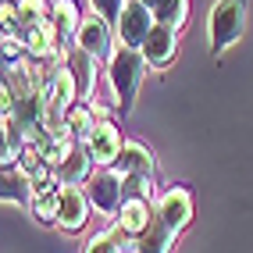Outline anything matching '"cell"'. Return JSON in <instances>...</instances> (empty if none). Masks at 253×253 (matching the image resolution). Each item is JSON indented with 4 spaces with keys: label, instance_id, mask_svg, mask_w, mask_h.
Listing matches in <instances>:
<instances>
[{
    "label": "cell",
    "instance_id": "1",
    "mask_svg": "<svg viewBox=\"0 0 253 253\" xmlns=\"http://www.w3.org/2000/svg\"><path fill=\"white\" fill-rule=\"evenodd\" d=\"M143 68H146V57H143V50L139 46H125L122 50H114L111 54V86L118 93V104H122V111L132 107V100H136V89H139V82H143Z\"/></svg>",
    "mask_w": 253,
    "mask_h": 253
},
{
    "label": "cell",
    "instance_id": "2",
    "mask_svg": "<svg viewBox=\"0 0 253 253\" xmlns=\"http://www.w3.org/2000/svg\"><path fill=\"white\" fill-rule=\"evenodd\" d=\"M246 29V0H217L211 11V46L225 50Z\"/></svg>",
    "mask_w": 253,
    "mask_h": 253
},
{
    "label": "cell",
    "instance_id": "3",
    "mask_svg": "<svg viewBox=\"0 0 253 253\" xmlns=\"http://www.w3.org/2000/svg\"><path fill=\"white\" fill-rule=\"evenodd\" d=\"M114 25H118V36H122L125 46H143L150 29L157 25V18L150 11V4H143V0H125V7H122Z\"/></svg>",
    "mask_w": 253,
    "mask_h": 253
},
{
    "label": "cell",
    "instance_id": "4",
    "mask_svg": "<svg viewBox=\"0 0 253 253\" xmlns=\"http://www.w3.org/2000/svg\"><path fill=\"white\" fill-rule=\"evenodd\" d=\"M89 204L96 207V211H104V214H111V211H118L125 204V175H118V171H100V175H93V182H89Z\"/></svg>",
    "mask_w": 253,
    "mask_h": 253
},
{
    "label": "cell",
    "instance_id": "5",
    "mask_svg": "<svg viewBox=\"0 0 253 253\" xmlns=\"http://www.w3.org/2000/svg\"><path fill=\"white\" fill-rule=\"evenodd\" d=\"M86 217H89V193L79 189V185L61 182V217H57V225L64 232H79L86 225Z\"/></svg>",
    "mask_w": 253,
    "mask_h": 253
},
{
    "label": "cell",
    "instance_id": "6",
    "mask_svg": "<svg viewBox=\"0 0 253 253\" xmlns=\"http://www.w3.org/2000/svg\"><path fill=\"white\" fill-rule=\"evenodd\" d=\"M122 136H118V128L111 122H96L93 132L86 136V150H89V157L93 164H114L118 154H122Z\"/></svg>",
    "mask_w": 253,
    "mask_h": 253
},
{
    "label": "cell",
    "instance_id": "7",
    "mask_svg": "<svg viewBox=\"0 0 253 253\" xmlns=\"http://www.w3.org/2000/svg\"><path fill=\"white\" fill-rule=\"evenodd\" d=\"M157 217L178 235L185 225H189V217H193V196L185 189H178V185H175V189H168L161 196V204H157Z\"/></svg>",
    "mask_w": 253,
    "mask_h": 253
},
{
    "label": "cell",
    "instance_id": "8",
    "mask_svg": "<svg viewBox=\"0 0 253 253\" xmlns=\"http://www.w3.org/2000/svg\"><path fill=\"white\" fill-rule=\"evenodd\" d=\"M175 46H178V40H175V29L157 22L154 29H150V36H146V43H143L139 50H143L146 64H154V68H164V64H171V57H175Z\"/></svg>",
    "mask_w": 253,
    "mask_h": 253
},
{
    "label": "cell",
    "instance_id": "9",
    "mask_svg": "<svg viewBox=\"0 0 253 253\" xmlns=\"http://www.w3.org/2000/svg\"><path fill=\"white\" fill-rule=\"evenodd\" d=\"M75 40L82 50H89L93 57H107L111 54V29H107V18L104 14H89V18H82Z\"/></svg>",
    "mask_w": 253,
    "mask_h": 253
},
{
    "label": "cell",
    "instance_id": "10",
    "mask_svg": "<svg viewBox=\"0 0 253 253\" xmlns=\"http://www.w3.org/2000/svg\"><path fill=\"white\" fill-rule=\"evenodd\" d=\"M57 36H61V29L54 25V18H46L36 29L25 32V50L32 57H54L57 54Z\"/></svg>",
    "mask_w": 253,
    "mask_h": 253
},
{
    "label": "cell",
    "instance_id": "11",
    "mask_svg": "<svg viewBox=\"0 0 253 253\" xmlns=\"http://www.w3.org/2000/svg\"><path fill=\"white\" fill-rule=\"evenodd\" d=\"M114 164H118L114 168L118 175H150L154 171V157H150V150L139 146V143H125Z\"/></svg>",
    "mask_w": 253,
    "mask_h": 253
},
{
    "label": "cell",
    "instance_id": "12",
    "mask_svg": "<svg viewBox=\"0 0 253 253\" xmlns=\"http://www.w3.org/2000/svg\"><path fill=\"white\" fill-rule=\"evenodd\" d=\"M150 221H154V211H150V200H139V196H128L122 204V225L128 235H143L150 228Z\"/></svg>",
    "mask_w": 253,
    "mask_h": 253
},
{
    "label": "cell",
    "instance_id": "13",
    "mask_svg": "<svg viewBox=\"0 0 253 253\" xmlns=\"http://www.w3.org/2000/svg\"><path fill=\"white\" fill-rule=\"evenodd\" d=\"M171 239H175V232L168 228L157 217V211H154V221H150V228L139 235L136 253H171Z\"/></svg>",
    "mask_w": 253,
    "mask_h": 253
},
{
    "label": "cell",
    "instance_id": "14",
    "mask_svg": "<svg viewBox=\"0 0 253 253\" xmlns=\"http://www.w3.org/2000/svg\"><path fill=\"white\" fill-rule=\"evenodd\" d=\"M18 171L32 182V189H36V185H46V178H50V161L43 157V150L40 146H25L22 150V161H18Z\"/></svg>",
    "mask_w": 253,
    "mask_h": 253
},
{
    "label": "cell",
    "instance_id": "15",
    "mask_svg": "<svg viewBox=\"0 0 253 253\" xmlns=\"http://www.w3.org/2000/svg\"><path fill=\"white\" fill-rule=\"evenodd\" d=\"M64 64L72 68V75H75V86H79V96L86 100L89 93H93V54L89 50H72L68 57H64Z\"/></svg>",
    "mask_w": 253,
    "mask_h": 253
},
{
    "label": "cell",
    "instance_id": "16",
    "mask_svg": "<svg viewBox=\"0 0 253 253\" xmlns=\"http://www.w3.org/2000/svg\"><path fill=\"white\" fill-rule=\"evenodd\" d=\"M143 4H150L154 18L161 25H171V29H182L185 14H189V0H143Z\"/></svg>",
    "mask_w": 253,
    "mask_h": 253
},
{
    "label": "cell",
    "instance_id": "17",
    "mask_svg": "<svg viewBox=\"0 0 253 253\" xmlns=\"http://www.w3.org/2000/svg\"><path fill=\"white\" fill-rule=\"evenodd\" d=\"M32 214L40 217V221H57L61 217V185H40L36 196H32Z\"/></svg>",
    "mask_w": 253,
    "mask_h": 253
},
{
    "label": "cell",
    "instance_id": "18",
    "mask_svg": "<svg viewBox=\"0 0 253 253\" xmlns=\"http://www.w3.org/2000/svg\"><path fill=\"white\" fill-rule=\"evenodd\" d=\"M89 150H72V154L68 157H64V164H61V182H68V185H79L82 178H86L89 175Z\"/></svg>",
    "mask_w": 253,
    "mask_h": 253
},
{
    "label": "cell",
    "instance_id": "19",
    "mask_svg": "<svg viewBox=\"0 0 253 253\" xmlns=\"http://www.w3.org/2000/svg\"><path fill=\"white\" fill-rule=\"evenodd\" d=\"M125 228L122 225H114L111 232H104V235H93V239L86 243V253H122V243H125Z\"/></svg>",
    "mask_w": 253,
    "mask_h": 253
},
{
    "label": "cell",
    "instance_id": "20",
    "mask_svg": "<svg viewBox=\"0 0 253 253\" xmlns=\"http://www.w3.org/2000/svg\"><path fill=\"white\" fill-rule=\"evenodd\" d=\"M54 25L61 29V36H68V32H79V11H75V4L72 0H57L54 4Z\"/></svg>",
    "mask_w": 253,
    "mask_h": 253
},
{
    "label": "cell",
    "instance_id": "21",
    "mask_svg": "<svg viewBox=\"0 0 253 253\" xmlns=\"http://www.w3.org/2000/svg\"><path fill=\"white\" fill-rule=\"evenodd\" d=\"M40 22H46V4L43 0H18V25L29 32Z\"/></svg>",
    "mask_w": 253,
    "mask_h": 253
},
{
    "label": "cell",
    "instance_id": "22",
    "mask_svg": "<svg viewBox=\"0 0 253 253\" xmlns=\"http://www.w3.org/2000/svg\"><path fill=\"white\" fill-rule=\"evenodd\" d=\"M128 196H139V200L154 196V171L150 175H125V200Z\"/></svg>",
    "mask_w": 253,
    "mask_h": 253
},
{
    "label": "cell",
    "instance_id": "23",
    "mask_svg": "<svg viewBox=\"0 0 253 253\" xmlns=\"http://www.w3.org/2000/svg\"><path fill=\"white\" fill-rule=\"evenodd\" d=\"M68 125H72V132H75V136H82V139H86L89 132H93V118H89V107H86V104L72 107V111H68Z\"/></svg>",
    "mask_w": 253,
    "mask_h": 253
},
{
    "label": "cell",
    "instance_id": "24",
    "mask_svg": "<svg viewBox=\"0 0 253 253\" xmlns=\"http://www.w3.org/2000/svg\"><path fill=\"white\" fill-rule=\"evenodd\" d=\"M25 185H32L22 171H14V175H4V200H11V204H18L22 200V189Z\"/></svg>",
    "mask_w": 253,
    "mask_h": 253
},
{
    "label": "cell",
    "instance_id": "25",
    "mask_svg": "<svg viewBox=\"0 0 253 253\" xmlns=\"http://www.w3.org/2000/svg\"><path fill=\"white\" fill-rule=\"evenodd\" d=\"M89 4H93L96 14H104V18H114V22H118V14H122L125 0H89Z\"/></svg>",
    "mask_w": 253,
    "mask_h": 253
},
{
    "label": "cell",
    "instance_id": "26",
    "mask_svg": "<svg viewBox=\"0 0 253 253\" xmlns=\"http://www.w3.org/2000/svg\"><path fill=\"white\" fill-rule=\"evenodd\" d=\"M18 50H22V40H18V36H7V32H4V54L14 57Z\"/></svg>",
    "mask_w": 253,
    "mask_h": 253
}]
</instances>
